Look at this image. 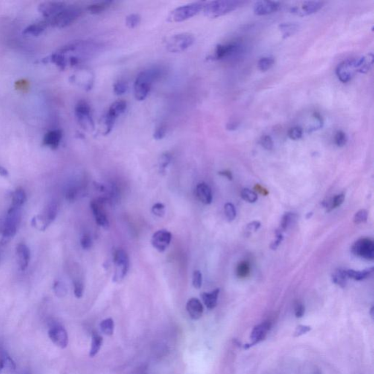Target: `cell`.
I'll return each instance as SVG.
<instances>
[{
  "label": "cell",
  "instance_id": "03108f58",
  "mask_svg": "<svg viewBox=\"0 0 374 374\" xmlns=\"http://www.w3.org/2000/svg\"><path fill=\"white\" fill-rule=\"evenodd\" d=\"M374 307H372V309H371V315H372V318H374Z\"/></svg>",
  "mask_w": 374,
  "mask_h": 374
},
{
  "label": "cell",
  "instance_id": "5bb4252c",
  "mask_svg": "<svg viewBox=\"0 0 374 374\" xmlns=\"http://www.w3.org/2000/svg\"><path fill=\"white\" fill-rule=\"evenodd\" d=\"M172 235L167 229L156 231L151 238V244L159 252H164L171 242Z\"/></svg>",
  "mask_w": 374,
  "mask_h": 374
},
{
  "label": "cell",
  "instance_id": "9a60e30c",
  "mask_svg": "<svg viewBox=\"0 0 374 374\" xmlns=\"http://www.w3.org/2000/svg\"><path fill=\"white\" fill-rule=\"evenodd\" d=\"M90 206L92 212H93L96 223L104 229H108L109 227V218H108L107 214H106L104 207H103V200H92L91 202Z\"/></svg>",
  "mask_w": 374,
  "mask_h": 374
},
{
  "label": "cell",
  "instance_id": "db71d44e",
  "mask_svg": "<svg viewBox=\"0 0 374 374\" xmlns=\"http://www.w3.org/2000/svg\"><path fill=\"white\" fill-rule=\"evenodd\" d=\"M288 136L290 137V139L294 140V141L300 139L302 136V130L299 127H293L289 130Z\"/></svg>",
  "mask_w": 374,
  "mask_h": 374
},
{
  "label": "cell",
  "instance_id": "d6986e66",
  "mask_svg": "<svg viewBox=\"0 0 374 374\" xmlns=\"http://www.w3.org/2000/svg\"><path fill=\"white\" fill-rule=\"evenodd\" d=\"M280 4L277 1H258L254 4V13L258 16H265L277 11Z\"/></svg>",
  "mask_w": 374,
  "mask_h": 374
},
{
  "label": "cell",
  "instance_id": "4fadbf2b",
  "mask_svg": "<svg viewBox=\"0 0 374 374\" xmlns=\"http://www.w3.org/2000/svg\"><path fill=\"white\" fill-rule=\"evenodd\" d=\"M270 328H271V324L269 322H262L261 325L255 326L254 329L252 330V334H251L250 336V339L252 342L249 343V344L245 345L243 348L245 349H248L262 342L267 337V333L270 331Z\"/></svg>",
  "mask_w": 374,
  "mask_h": 374
},
{
  "label": "cell",
  "instance_id": "1f68e13d",
  "mask_svg": "<svg viewBox=\"0 0 374 374\" xmlns=\"http://www.w3.org/2000/svg\"><path fill=\"white\" fill-rule=\"evenodd\" d=\"M45 60H46L47 62H52V63L55 64L56 66L59 69L62 70V71H64L68 67V64H67L65 56L62 55L59 51L54 53L52 55L50 56L49 57L46 58Z\"/></svg>",
  "mask_w": 374,
  "mask_h": 374
},
{
  "label": "cell",
  "instance_id": "5b68a950",
  "mask_svg": "<svg viewBox=\"0 0 374 374\" xmlns=\"http://www.w3.org/2000/svg\"><path fill=\"white\" fill-rule=\"evenodd\" d=\"M21 217V208L10 207L5 218L0 220V232L2 234L3 239H10L16 235Z\"/></svg>",
  "mask_w": 374,
  "mask_h": 374
},
{
  "label": "cell",
  "instance_id": "cb8c5ba5",
  "mask_svg": "<svg viewBox=\"0 0 374 374\" xmlns=\"http://www.w3.org/2000/svg\"><path fill=\"white\" fill-rule=\"evenodd\" d=\"M195 194L197 199L203 204L209 205L212 203V191L207 184H198L195 188Z\"/></svg>",
  "mask_w": 374,
  "mask_h": 374
},
{
  "label": "cell",
  "instance_id": "6f0895ef",
  "mask_svg": "<svg viewBox=\"0 0 374 374\" xmlns=\"http://www.w3.org/2000/svg\"><path fill=\"white\" fill-rule=\"evenodd\" d=\"M261 144L263 148L267 150H272L273 148V142L271 137L269 135H264L261 140Z\"/></svg>",
  "mask_w": 374,
  "mask_h": 374
},
{
  "label": "cell",
  "instance_id": "277c9868",
  "mask_svg": "<svg viewBox=\"0 0 374 374\" xmlns=\"http://www.w3.org/2000/svg\"><path fill=\"white\" fill-rule=\"evenodd\" d=\"M82 14V10L76 6H65L56 16L46 19L51 27L64 28L68 27L78 19Z\"/></svg>",
  "mask_w": 374,
  "mask_h": 374
},
{
  "label": "cell",
  "instance_id": "9c48e42d",
  "mask_svg": "<svg viewBox=\"0 0 374 374\" xmlns=\"http://www.w3.org/2000/svg\"><path fill=\"white\" fill-rule=\"evenodd\" d=\"M75 113L77 122L84 130L88 131L94 130V122L91 108L86 101L81 100L77 103L75 106Z\"/></svg>",
  "mask_w": 374,
  "mask_h": 374
},
{
  "label": "cell",
  "instance_id": "ab89813d",
  "mask_svg": "<svg viewBox=\"0 0 374 374\" xmlns=\"http://www.w3.org/2000/svg\"><path fill=\"white\" fill-rule=\"evenodd\" d=\"M241 194L243 200L248 203H254L258 200V194L249 188H243Z\"/></svg>",
  "mask_w": 374,
  "mask_h": 374
},
{
  "label": "cell",
  "instance_id": "6da1fadb",
  "mask_svg": "<svg viewBox=\"0 0 374 374\" xmlns=\"http://www.w3.org/2000/svg\"><path fill=\"white\" fill-rule=\"evenodd\" d=\"M102 48L103 45L99 42L80 40L64 46L59 52L65 56L68 66L76 67L97 55Z\"/></svg>",
  "mask_w": 374,
  "mask_h": 374
},
{
  "label": "cell",
  "instance_id": "680465c9",
  "mask_svg": "<svg viewBox=\"0 0 374 374\" xmlns=\"http://www.w3.org/2000/svg\"><path fill=\"white\" fill-rule=\"evenodd\" d=\"M311 331V328L310 326H307V325H299L296 328V331L294 333V337H299L301 336L306 334L307 333L310 332Z\"/></svg>",
  "mask_w": 374,
  "mask_h": 374
},
{
  "label": "cell",
  "instance_id": "8992f818",
  "mask_svg": "<svg viewBox=\"0 0 374 374\" xmlns=\"http://www.w3.org/2000/svg\"><path fill=\"white\" fill-rule=\"evenodd\" d=\"M204 2H194L181 6L173 10L168 16L170 22H182L198 14L204 7Z\"/></svg>",
  "mask_w": 374,
  "mask_h": 374
},
{
  "label": "cell",
  "instance_id": "7bdbcfd3",
  "mask_svg": "<svg viewBox=\"0 0 374 374\" xmlns=\"http://www.w3.org/2000/svg\"><path fill=\"white\" fill-rule=\"evenodd\" d=\"M296 217V214H293V213H287V214H284L282 220H281L280 230L285 231L286 229H287V228L290 226Z\"/></svg>",
  "mask_w": 374,
  "mask_h": 374
},
{
  "label": "cell",
  "instance_id": "8fae6325",
  "mask_svg": "<svg viewBox=\"0 0 374 374\" xmlns=\"http://www.w3.org/2000/svg\"><path fill=\"white\" fill-rule=\"evenodd\" d=\"M57 213V203L55 201L51 202L45 208L42 215L35 217L33 224L40 230H45L47 226L55 220Z\"/></svg>",
  "mask_w": 374,
  "mask_h": 374
},
{
  "label": "cell",
  "instance_id": "91938a15",
  "mask_svg": "<svg viewBox=\"0 0 374 374\" xmlns=\"http://www.w3.org/2000/svg\"><path fill=\"white\" fill-rule=\"evenodd\" d=\"M305 314V306L301 302H298L295 306V314L297 318H301Z\"/></svg>",
  "mask_w": 374,
  "mask_h": 374
},
{
  "label": "cell",
  "instance_id": "484cf974",
  "mask_svg": "<svg viewBox=\"0 0 374 374\" xmlns=\"http://www.w3.org/2000/svg\"><path fill=\"white\" fill-rule=\"evenodd\" d=\"M48 27H49V24H48L47 20H42L39 22L35 23V24L28 26L23 32V34L25 35V36H38Z\"/></svg>",
  "mask_w": 374,
  "mask_h": 374
},
{
  "label": "cell",
  "instance_id": "681fc988",
  "mask_svg": "<svg viewBox=\"0 0 374 374\" xmlns=\"http://www.w3.org/2000/svg\"><path fill=\"white\" fill-rule=\"evenodd\" d=\"M335 142L338 147H344L347 142L346 133L343 131H337L335 135Z\"/></svg>",
  "mask_w": 374,
  "mask_h": 374
},
{
  "label": "cell",
  "instance_id": "74e56055",
  "mask_svg": "<svg viewBox=\"0 0 374 374\" xmlns=\"http://www.w3.org/2000/svg\"><path fill=\"white\" fill-rule=\"evenodd\" d=\"M172 160V156L169 152L162 153L159 159V169L160 173H165Z\"/></svg>",
  "mask_w": 374,
  "mask_h": 374
},
{
  "label": "cell",
  "instance_id": "7a4b0ae2",
  "mask_svg": "<svg viewBox=\"0 0 374 374\" xmlns=\"http://www.w3.org/2000/svg\"><path fill=\"white\" fill-rule=\"evenodd\" d=\"M162 75V69L151 68L140 73L134 83V95L138 101L146 100L150 94L152 84Z\"/></svg>",
  "mask_w": 374,
  "mask_h": 374
},
{
  "label": "cell",
  "instance_id": "ffe728a7",
  "mask_svg": "<svg viewBox=\"0 0 374 374\" xmlns=\"http://www.w3.org/2000/svg\"><path fill=\"white\" fill-rule=\"evenodd\" d=\"M355 69L352 66V61L346 60L339 64L337 68V75L342 83H347L352 79Z\"/></svg>",
  "mask_w": 374,
  "mask_h": 374
},
{
  "label": "cell",
  "instance_id": "4316f807",
  "mask_svg": "<svg viewBox=\"0 0 374 374\" xmlns=\"http://www.w3.org/2000/svg\"><path fill=\"white\" fill-rule=\"evenodd\" d=\"M220 289H216L211 293H203L201 294L202 299L204 302L205 305L208 309H214L217 305L219 295H220Z\"/></svg>",
  "mask_w": 374,
  "mask_h": 374
},
{
  "label": "cell",
  "instance_id": "f546056e",
  "mask_svg": "<svg viewBox=\"0 0 374 374\" xmlns=\"http://www.w3.org/2000/svg\"><path fill=\"white\" fill-rule=\"evenodd\" d=\"M348 279L349 278L346 274V270L343 269H337L332 275L333 282L341 288H344L346 287Z\"/></svg>",
  "mask_w": 374,
  "mask_h": 374
},
{
  "label": "cell",
  "instance_id": "30bf717a",
  "mask_svg": "<svg viewBox=\"0 0 374 374\" xmlns=\"http://www.w3.org/2000/svg\"><path fill=\"white\" fill-rule=\"evenodd\" d=\"M126 109H127V103L124 100H118L112 103L104 118L105 127H106L105 135H109L111 133L117 118L125 112Z\"/></svg>",
  "mask_w": 374,
  "mask_h": 374
},
{
  "label": "cell",
  "instance_id": "9f6ffc18",
  "mask_svg": "<svg viewBox=\"0 0 374 374\" xmlns=\"http://www.w3.org/2000/svg\"><path fill=\"white\" fill-rule=\"evenodd\" d=\"M167 127L165 125H160L153 132V138L156 141L163 139L166 135Z\"/></svg>",
  "mask_w": 374,
  "mask_h": 374
},
{
  "label": "cell",
  "instance_id": "e0dca14e",
  "mask_svg": "<svg viewBox=\"0 0 374 374\" xmlns=\"http://www.w3.org/2000/svg\"><path fill=\"white\" fill-rule=\"evenodd\" d=\"M65 6L66 4L62 1H45L39 4L38 10L45 19H50L56 16Z\"/></svg>",
  "mask_w": 374,
  "mask_h": 374
},
{
  "label": "cell",
  "instance_id": "e7e4bbea",
  "mask_svg": "<svg viewBox=\"0 0 374 374\" xmlns=\"http://www.w3.org/2000/svg\"><path fill=\"white\" fill-rule=\"evenodd\" d=\"M226 127H227V130H235L237 128L236 123H229Z\"/></svg>",
  "mask_w": 374,
  "mask_h": 374
},
{
  "label": "cell",
  "instance_id": "2e32d148",
  "mask_svg": "<svg viewBox=\"0 0 374 374\" xmlns=\"http://www.w3.org/2000/svg\"><path fill=\"white\" fill-rule=\"evenodd\" d=\"M48 336L53 343L61 349H65L68 346L69 339L66 330L60 325L52 327L48 331Z\"/></svg>",
  "mask_w": 374,
  "mask_h": 374
},
{
  "label": "cell",
  "instance_id": "83f0119b",
  "mask_svg": "<svg viewBox=\"0 0 374 374\" xmlns=\"http://www.w3.org/2000/svg\"><path fill=\"white\" fill-rule=\"evenodd\" d=\"M374 272V267L366 269L364 270H347L346 274L348 278L355 281H362L368 279Z\"/></svg>",
  "mask_w": 374,
  "mask_h": 374
},
{
  "label": "cell",
  "instance_id": "b9f144b4",
  "mask_svg": "<svg viewBox=\"0 0 374 374\" xmlns=\"http://www.w3.org/2000/svg\"><path fill=\"white\" fill-rule=\"evenodd\" d=\"M141 21V17L139 14L132 13V14L129 15L126 18V25L127 26L128 28L134 29L139 25Z\"/></svg>",
  "mask_w": 374,
  "mask_h": 374
},
{
  "label": "cell",
  "instance_id": "f5cc1de1",
  "mask_svg": "<svg viewBox=\"0 0 374 374\" xmlns=\"http://www.w3.org/2000/svg\"><path fill=\"white\" fill-rule=\"evenodd\" d=\"M152 213L158 217H163L165 214V207L162 203H157L151 208Z\"/></svg>",
  "mask_w": 374,
  "mask_h": 374
},
{
  "label": "cell",
  "instance_id": "bcb514c9",
  "mask_svg": "<svg viewBox=\"0 0 374 374\" xmlns=\"http://www.w3.org/2000/svg\"><path fill=\"white\" fill-rule=\"evenodd\" d=\"M368 220V211L365 209L360 210L356 213L354 217V223L355 224H360L362 223H365L367 222Z\"/></svg>",
  "mask_w": 374,
  "mask_h": 374
},
{
  "label": "cell",
  "instance_id": "7dc6e473",
  "mask_svg": "<svg viewBox=\"0 0 374 374\" xmlns=\"http://www.w3.org/2000/svg\"><path fill=\"white\" fill-rule=\"evenodd\" d=\"M80 246L84 250H88L92 247L93 241H92V236L89 233H85L82 235L80 238Z\"/></svg>",
  "mask_w": 374,
  "mask_h": 374
},
{
  "label": "cell",
  "instance_id": "d6a6232c",
  "mask_svg": "<svg viewBox=\"0 0 374 374\" xmlns=\"http://www.w3.org/2000/svg\"><path fill=\"white\" fill-rule=\"evenodd\" d=\"M16 367V363L10 355H7L5 352L1 354L0 355V372L5 369L15 370Z\"/></svg>",
  "mask_w": 374,
  "mask_h": 374
},
{
  "label": "cell",
  "instance_id": "ba28073f",
  "mask_svg": "<svg viewBox=\"0 0 374 374\" xmlns=\"http://www.w3.org/2000/svg\"><path fill=\"white\" fill-rule=\"evenodd\" d=\"M114 270L112 281L114 282H121L127 276L130 267V259L128 255L124 249H118L113 255Z\"/></svg>",
  "mask_w": 374,
  "mask_h": 374
},
{
  "label": "cell",
  "instance_id": "94428289",
  "mask_svg": "<svg viewBox=\"0 0 374 374\" xmlns=\"http://www.w3.org/2000/svg\"><path fill=\"white\" fill-rule=\"evenodd\" d=\"M276 235H277V237H276V241H273V242L271 243V245H270V248H271L273 250H276V249H277L278 246H279V244L281 243V241H283V235L282 233H281V231L276 232Z\"/></svg>",
  "mask_w": 374,
  "mask_h": 374
},
{
  "label": "cell",
  "instance_id": "3957f363",
  "mask_svg": "<svg viewBox=\"0 0 374 374\" xmlns=\"http://www.w3.org/2000/svg\"><path fill=\"white\" fill-rule=\"evenodd\" d=\"M242 4V1L230 0L208 1L205 3L203 10L207 17L215 19L236 10Z\"/></svg>",
  "mask_w": 374,
  "mask_h": 374
},
{
  "label": "cell",
  "instance_id": "f6af8a7d",
  "mask_svg": "<svg viewBox=\"0 0 374 374\" xmlns=\"http://www.w3.org/2000/svg\"><path fill=\"white\" fill-rule=\"evenodd\" d=\"M224 214L228 221L232 222L235 220L237 213L234 205L231 203H226L224 205Z\"/></svg>",
  "mask_w": 374,
  "mask_h": 374
},
{
  "label": "cell",
  "instance_id": "11a10c76",
  "mask_svg": "<svg viewBox=\"0 0 374 374\" xmlns=\"http://www.w3.org/2000/svg\"><path fill=\"white\" fill-rule=\"evenodd\" d=\"M261 223L258 221H254L252 223H249L246 226V230H245L246 235L249 236V235H252V233L258 231V229L261 227Z\"/></svg>",
  "mask_w": 374,
  "mask_h": 374
},
{
  "label": "cell",
  "instance_id": "7c38bea8",
  "mask_svg": "<svg viewBox=\"0 0 374 374\" xmlns=\"http://www.w3.org/2000/svg\"><path fill=\"white\" fill-rule=\"evenodd\" d=\"M352 252L355 256L373 261L374 259V243L370 238H362L354 243Z\"/></svg>",
  "mask_w": 374,
  "mask_h": 374
},
{
  "label": "cell",
  "instance_id": "60d3db41",
  "mask_svg": "<svg viewBox=\"0 0 374 374\" xmlns=\"http://www.w3.org/2000/svg\"><path fill=\"white\" fill-rule=\"evenodd\" d=\"M274 59L272 57H263L258 62V68L262 72L270 70L274 65Z\"/></svg>",
  "mask_w": 374,
  "mask_h": 374
},
{
  "label": "cell",
  "instance_id": "6125c7cd",
  "mask_svg": "<svg viewBox=\"0 0 374 374\" xmlns=\"http://www.w3.org/2000/svg\"><path fill=\"white\" fill-rule=\"evenodd\" d=\"M219 174L224 176V177H226V179H229V180H232V173H231L230 171H229V170H223V171L219 172Z\"/></svg>",
  "mask_w": 374,
  "mask_h": 374
},
{
  "label": "cell",
  "instance_id": "f907efd6",
  "mask_svg": "<svg viewBox=\"0 0 374 374\" xmlns=\"http://www.w3.org/2000/svg\"><path fill=\"white\" fill-rule=\"evenodd\" d=\"M54 289L58 297H64V296H66L67 293H68L65 284L61 281H57L54 284Z\"/></svg>",
  "mask_w": 374,
  "mask_h": 374
},
{
  "label": "cell",
  "instance_id": "44dd1931",
  "mask_svg": "<svg viewBox=\"0 0 374 374\" xmlns=\"http://www.w3.org/2000/svg\"><path fill=\"white\" fill-rule=\"evenodd\" d=\"M238 51V45L236 44L229 43L225 45H218L216 47L214 55L212 59L214 60H220L229 56L234 55Z\"/></svg>",
  "mask_w": 374,
  "mask_h": 374
},
{
  "label": "cell",
  "instance_id": "003e7915",
  "mask_svg": "<svg viewBox=\"0 0 374 374\" xmlns=\"http://www.w3.org/2000/svg\"><path fill=\"white\" fill-rule=\"evenodd\" d=\"M312 214H313L312 213H308V216H307L306 218L307 219L309 218V217H311V216H312Z\"/></svg>",
  "mask_w": 374,
  "mask_h": 374
},
{
  "label": "cell",
  "instance_id": "4dcf8cb0",
  "mask_svg": "<svg viewBox=\"0 0 374 374\" xmlns=\"http://www.w3.org/2000/svg\"><path fill=\"white\" fill-rule=\"evenodd\" d=\"M113 3L112 1H103L100 2L94 3L88 6L87 10L91 14H99L107 10Z\"/></svg>",
  "mask_w": 374,
  "mask_h": 374
},
{
  "label": "cell",
  "instance_id": "d4e9b609",
  "mask_svg": "<svg viewBox=\"0 0 374 374\" xmlns=\"http://www.w3.org/2000/svg\"><path fill=\"white\" fill-rule=\"evenodd\" d=\"M62 138V131L61 130H54L45 134L42 144L45 147H49L51 150H56L60 144Z\"/></svg>",
  "mask_w": 374,
  "mask_h": 374
},
{
  "label": "cell",
  "instance_id": "8d00e7d4",
  "mask_svg": "<svg viewBox=\"0 0 374 374\" xmlns=\"http://www.w3.org/2000/svg\"><path fill=\"white\" fill-rule=\"evenodd\" d=\"M280 30L282 32L284 37H289L294 34L295 33L299 30V26L298 24H292V23H287V24H282L279 26Z\"/></svg>",
  "mask_w": 374,
  "mask_h": 374
},
{
  "label": "cell",
  "instance_id": "e575fe53",
  "mask_svg": "<svg viewBox=\"0 0 374 374\" xmlns=\"http://www.w3.org/2000/svg\"><path fill=\"white\" fill-rule=\"evenodd\" d=\"M103 339L102 337L97 334H94L92 337V343H91L90 351H89V356L91 357H94L98 354L101 349L103 345Z\"/></svg>",
  "mask_w": 374,
  "mask_h": 374
},
{
  "label": "cell",
  "instance_id": "7402d4cb",
  "mask_svg": "<svg viewBox=\"0 0 374 374\" xmlns=\"http://www.w3.org/2000/svg\"><path fill=\"white\" fill-rule=\"evenodd\" d=\"M187 311L188 315L191 319L194 320H197L200 319L203 316V304L200 302V299L192 298L189 299L187 303Z\"/></svg>",
  "mask_w": 374,
  "mask_h": 374
},
{
  "label": "cell",
  "instance_id": "c3c4849f",
  "mask_svg": "<svg viewBox=\"0 0 374 374\" xmlns=\"http://www.w3.org/2000/svg\"><path fill=\"white\" fill-rule=\"evenodd\" d=\"M203 284V276L200 270H194L192 276V285L195 289H200Z\"/></svg>",
  "mask_w": 374,
  "mask_h": 374
},
{
  "label": "cell",
  "instance_id": "be15d7a7",
  "mask_svg": "<svg viewBox=\"0 0 374 374\" xmlns=\"http://www.w3.org/2000/svg\"><path fill=\"white\" fill-rule=\"evenodd\" d=\"M255 189H257V191H260V192L263 194V195H267V194H268V191H267L265 188L261 187V185H257L256 186H255Z\"/></svg>",
  "mask_w": 374,
  "mask_h": 374
},
{
  "label": "cell",
  "instance_id": "ee69618b",
  "mask_svg": "<svg viewBox=\"0 0 374 374\" xmlns=\"http://www.w3.org/2000/svg\"><path fill=\"white\" fill-rule=\"evenodd\" d=\"M128 85L124 80H120L115 82L113 85V92L116 95H121L127 92Z\"/></svg>",
  "mask_w": 374,
  "mask_h": 374
},
{
  "label": "cell",
  "instance_id": "52a82bcc",
  "mask_svg": "<svg viewBox=\"0 0 374 374\" xmlns=\"http://www.w3.org/2000/svg\"><path fill=\"white\" fill-rule=\"evenodd\" d=\"M194 42L193 35L190 33H180L167 38L165 43L169 52L181 53L188 49Z\"/></svg>",
  "mask_w": 374,
  "mask_h": 374
},
{
  "label": "cell",
  "instance_id": "603a6c76",
  "mask_svg": "<svg viewBox=\"0 0 374 374\" xmlns=\"http://www.w3.org/2000/svg\"><path fill=\"white\" fill-rule=\"evenodd\" d=\"M18 261L20 269L22 271L25 270L28 267L30 261V250L28 246L24 243H19L16 247Z\"/></svg>",
  "mask_w": 374,
  "mask_h": 374
},
{
  "label": "cell",
  "instance_id": "816d5d0a",
  "mask_svg": "<svg viewBox=\"0 0 374 374\" xmlns=\"http://www.w3.org/2000/svg\"><path fill=\"white\" fill-rule=\"evenodd\" d=\"M74 295L77 299H80L83 295V290H84V286L83 282L80 280H75L74 281Z\"/></svg>",
  "mask_w": 374,
  "mask_h": 374
},
{
  "label": "cell",
  "instance_id": "f35d334b",
  "mask_svg": "<svg viewBox=\"0 0 374 374\" xmlns=\"http://www.w3.org/2000/svg\"><path fill=\"white\" fill-rule=\"evenodd\" d=\"M250 270L251 267L249 263L247 261H243V262H240L237 267V276L241 279L247 277L250 273Z\"/></svg>",
  "mask_w": 374,
  "mask_h": 374
},
{
  "label": "cell",
  "instance_id": "ac0fdd59",
  "mask_svg": "<svg viewBox=\"0 0 374 374\" xmlns=\"http://www.w3.org/2000/svg\"><path fill=\"white\" fill-rule=\"evenodd\" d=\"M324 3L318 1H304L300 7H293L292 13H296L299 16H305L314 14L319 11L322 7Z\"/></svg>",
  "mask_w": 374,
  "mask_h": 374
},
{
  "label": "cell",
  "instance_id": "d590c367",
  "mask_svg": "<svg viewBox=\"0 0 374 374\" xmlns=\"http://www.w3.org/2000/svg\"><path fill=\"white\" fill-rule=\"evenodd\" d=\"M102 332L106 336H112L114 332V322L112 318L102 321L100 325Z\"/></svg>",
  "mask_w": 374,
  "mask_h": 374
},
{
  "label": "cell",
  "instance_id": "f1b7e54d",
  "mask_svg": "<svg viewBox=\"0 0 374 374\" xmlns=\"http://www.w3.org/2000/svg\"><path fill=\"white\" fill-rule=\"evenodd\" d=\"M27 201V194L23 188L15 190L12 196V208H21Z\"/></svg>",
  "mask_w": 374,
  "mask_h": 374
},
{
  "label": "cell",
  "instance_id": "836d02e7",
  "mask_svg": "<svg viewBox=\"0 0 374 374\" xmlns=\"http://www.w3.org/2000/svg\"><path fill=\"white\" fill-rule=\"evenodd\" d=\"M345 194L343 193L342 194H337L336 195L334 198L331 199L330 202H324L323 206L327 208V211L330 212L332 210L335 209L337 207L340 206L342 203L344 201Z\"/></svg>",
  "mask_w": 374,
  "mask_h": 374
}]
</instances>
